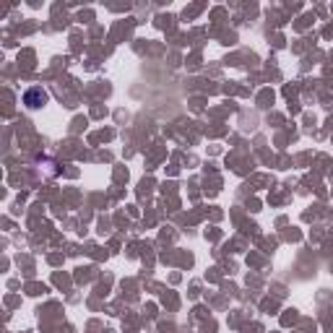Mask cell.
<instances>
[{"label":"cell","instance_id":"1","mask_svg":"<svg viewBox=\"0 0 333 333\" xmlns=\"http://www.w3.org/2000/svg\"><path fill=\"white\" fill-rule=\"evenodd\" d=\"M44 102H47V94H44L42 89H32V92L26 94V104H29V107H34V110L42 107Z\"/></svg>","mask_w":333,"mask_h":333}]
</instances>
